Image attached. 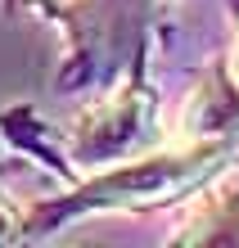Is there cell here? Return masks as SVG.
<instances>
[{
    "label": "cell",
    "instance_id": "cell-4",
    "mask_svg": "<svg viewBox=\"0 0 239 248\" xmlns=\"http://www.w3.org/2000/svg\"><path fill=\"white\" fill-rule=\"evenodd\" d=\"M23 226H27V221L18 217V208H14V203H9L5 194H0V239H14Z\"/></svg>",
    "mask_w": 239,
    "mask_h": 248
},
{
    "label": "cell",
    "instance_id": "cell-3",
    "mask_svg": "<svg viewBox=\"0 0 239 248\" xmlns=\"http://www.w3.org/2000/svg\"><path fill=\"white\" fill-rule=\"evenodd\" d=\"M172 244H239V171L194 189L172 230Z\"/></svg>",
    "mask_w": 239,
    "mask_h": 248
},
{
    "label": "cell",
    "instance_id": "cell-2",
    "mask_svg": "<svg viewBox=\"0 0 239 248\" xmlns=\"http://www.w3.org/2000/svg\"><path fill=\"white\" fill-rule=\"evenodd\" d=\"M172 144H203V149H239V81L226 63H217L194 86L185 108L167 126Z\"/></svg>",
    "mask_w": 239,
    "mask_h": 248
},
{
    "label": "cell",
    "instance_id": "cell-1",
    "mask_svg": "<svg viewBox=\"0 0 239 248\" xmlns=\"http://www.w3.org/2000/svg\"><path fill=\"white\" fill-rule=\"evenodd\" d=\"M149 113H154V95H149L140 81H131L122 91H113L109 99H99L95 108H86L81 118L72 122V131L64 136L72 167H81L86 176H95V171L113 167V163L136 158V144L144 140Z\"/></svg>",
    "mask_w": 239,
    "mask_h": 248
},
{
    "label": "cell",
    "instance_id": "cell-5",
    "mask_svg": "<svg viewBox=\"0 0 239 248\" xmlns=\"http://www.w3.org/2000/svg\"><path fill=\"white\" fill-rule=\"evenodd\" d=\"M221 63H226V68H230V77L239 81V23H235V41H230V54H226Z\"/></svg>",
    "mask_w": 239,
    "mask_h": 248
}]
</instances>
